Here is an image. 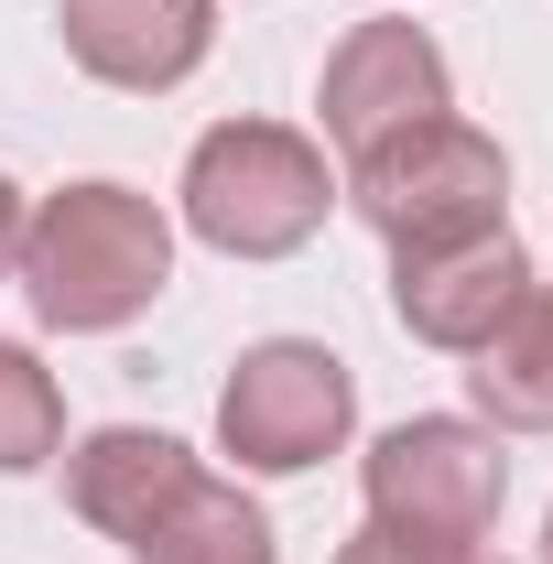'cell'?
I'll list each match as a JSON object with an SVG mask.
<instances>
[{
	"label": "cell",
	"mask_w": 553,
	"mask_h": 564,
	"mask_svg": "<svg viewBox=\"0 0 553 564\" xmlns=\"http://www.w3.org/2000/svg\"><path fill=\"white\" fill-rule=\"evenodd\" d=\"M11 282L33 293V315L55 337H109V326L152 315V293L174 282V217L152 207L141 185H109V174L66 185V196H44L22 217Z\"/></svg>",
	"instance_id": "1"
},
{
	"label": "cell",
	"mask_w": 553,
	"mask_h": 564,
	"mask_svg": "<svg viewBox=\"0 0 553 564\" xmlns=\"http://www.w3.org/2000/svg\"><path fill=\"white\" fill-rule=\"evenodd\" d=\"M358 499H369V532L413 543L423 564H478V543L499 532V499H510V456L467 413H413L369 445Z\"/></svg>",
	"instance_id": "2"
},
{
	"label": "cell",
	"mask_w": 553,
	"mask_h": 564,
	"mask_svg": "<svg viewBox=\"0 0 553 564\" xmlns=\"http://www.w3.org/2000/svg\"><path fill=\"white\" fill-rule=\"evenodd\" d=\"M337 207V174H326V141L282 131V120H217L185 152V228L228 250V261H282L304 250Z\"/></svg>",
	"instance_id": "3"
},
{
	"label": "cell",
	"mask_w": 553,
	"mask_h": 564,
	"mask_svg": "<svg viewBox=\"0 0 553 564\" xmlns=\"http://www.w3.org/2000/svg\"><path fill=\"white\" fill-rule=\"evenodd\" d=\"M347 207L380 228V250H423V239H467V228H499L510 217V163L478 120L434 109L413 131L369 141L347 163Z\"/></svg>",
	"instance_id": "4"
},
{
	"label": "cell",
	"mask_w": 553,
	"mask_h": 564,
	"mask_svg": "<svg viewBox=\"0 0 553 564\" xmlns=\"http://www.w3.org/2000/svg\"><path fill=\"white\" fill-rule=\"evenodd\" d=\"M347 423H358V380H347V358L315 348V337H261V348H239L228 391H217V445H228L250 478H304V467H326L347 445Z\"/></svg>",
	"instance_id": "5"
},
{
	"label": "cell",
	"mask_w": 553,
	"mask_h": 564,
	"mask_svg": "<svg viewBox=\"0 0 553 564\" xmlns=\"http://www.w3.org/2000/svg\"><path fill=\"white\" fill-rule=\"evenodd\" d=\"M532 293V250L499 228H467V239H423V250H391V315L413 326L423 348L478 358L499 337V315Z\"/></svg>",
	"instance_id": "6"
},
{
	"label": "cell",
	"mask_w": 553,
	"mask_h": 564,
	"mask_svg": "<svg viewBox=\"0 0 553 564\" xmlns=\"http://www.w3.org/2000/svg\"><path fill=\"white\" fill-rule=\"evenodd\" d=\"M315 109H326V141L358 163L369 141H391V131H413V120H434V109H456L445 44H434L423 22H358L337 55H326Z\"/></svg>",
	"instance_id": "7"
},
{
	"label": "cell",
	"mask_w": 553,
	"mask_h": 564,
	"mask_svg": "<svg viewBox=\"0 0 553 564\" xmlns=\"http://www.w3.org/2000/svg\"><path fill=\"white\" fill-rule=\"evenodd\" d=\"M55 33L66 55L98 87H131V98H163L207 66L217 44V0H55Z\"/></svg>",
	"instance_id": "8"
},
{
	"label": "cell",
	"mask_w": 553,
	"mask_h": 564,
	"mask_svg": "<svg viewBox=\"0 0 553 564\" xmlns=\"http://www.w3.org/2000/svg\"><path fill=\"white\" fill-rule=\"evenodd\" d=\"M196 478H207V467H196L174 434H152V423H98V434L66 445V510L87 532H109V543H141Z\"/></svg>",
	"instance_id": "9"
},
{
	"label": "cell",
	"mask_w": 553,
	"mask_h": 564,
	"mask_svg": "<svg viewBox=\"0 0 553 564\" xmlns=\"http://www.w3.org/2000/svg\"><path fill=\"white\" fill-rule=\"evenodd\" d=\"M467 391L499 434H553V282H532L499 315V337L467 358Z\"/></svg>",
	"instance_id": "10"
},
{
	"label": "cell",
	"mask_w": 553,
	"mask_h": 564,
	"mask_svg": "<svg viewBox=\"0 0 553 564\" xmlns=\"http://www.w3.org/2000/svg\"><path fill=\"white\" fill-rule=\"evenodd\" d=\"M131 564H282V543H272V510L239 489V478H196L131 543Z\"/></svg>",
	"instance_id": "11"
},
{
	"label": "cell",
	"mask_w": 553,
	"mask_h": 564,
	"mask_svg": "<svg viewBox=\"0 0 553 564\" xmlns=\"http://www.w3.org/2000/svg\"><path fill=\"white\" fill-rule=\"evenodd\" d=\"M55 445H66V391H55V369L0 337V478L44 467Z\"/></svg>",
	"instance_id": "12"
},
{
	"label": "cell",
	"mask_w": 553,
	"mask_h": 564,
	"mask_svg": "<svg viewBox=\"0 0 553 564\" xmlns=\"http://www.w3.org/2000/svg\"><path fill=\"white\" fill-rule=\"evenodd\" d=\"M22 217H33V207H22V185L0 174V282H11V261H22Z\"/></svg>",
	"instance_id": "13"
},
{
	"label": "cell",
	"mask_w": 553,
	"mask_h": 564,
	"mask_svg": "<svg viewBox=\"0 0 553 564\" xmlns=\"http://www.w3.org/2000/svg\"><path fill=\"white\" fill-rule=\"evenodd\" d=\"M337 564H423V554L391 543V532H358V543H337Z\"/></svg>",
	"instance_id": "14"
},
{
	"label": "cell",
	"mask_w": 553,
	"mask_h": 564,
	"mask_svg": "<svg viewBox=\"0 0 553 564\" xmlns=\"http://www.w3.org/2000/svg\"><path fill=\"white\" fill-rule=\"evenodd\" d=\"M543 564H553V521H543Z\"/></svg>",
	"instance_id": "15"
}]
</instances>
